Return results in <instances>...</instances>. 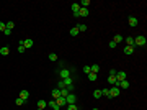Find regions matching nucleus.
Wrapping results in <instances>:
<instances>
[{"label": "nucleus", "mask_w": 147, "mask_h": 110, "mask_svg": "<svg viewBox=\"0 0 147 110\" xmlns=\"http://www.w3.org/2000/svg\"><path fill=\"white\" fill-rule=\"evenodd\" d=\"M83 72H85V74H90V66H83Z\"/></svg>", "instance_id": "34"}, {"label": "nucleus", "mask_w": 147, "mask_h": 110, "mask_svg": "<svg viewBox=\"0 0 147 110\" xmlns=\"http://www.w3.org/2000/svg\"><path fill=\"white\" fill-rule=\"evenodd\" d=\"M113 41H114V43H121V41H123V36H121V35H116V36H114V38H113Z\"/></svg>", "instance_id": "24"}, {"label": "nucleus", "mask_w": 147, "mask_h": 110, "mask_svg": "<svg viewBox=\"0 0 147 110\" xmlns=\"http://www.w3.org/2000/svg\"><path fill=\"white\" fill-rule=\"evenodd\" d=\"M77 28H78V31H85V30H87V25L80 23V25H77Z\"/></svg>", "instance_id": "28"}, {"label": "nucleus", "mask_w": 147, "mask_h": 110, "mask_svg": "<svg viewBox=\"0 0 147 110\" xmlns=\"http://www.w3.org/2000/svg\"><path fill=\"white\" fill-rule=\"evenodd\" d=\"M128 23H129V26H137V23H139V20H137V18H134V16H129Z\"/></svg>", "instance_id": "8"}, {"label": "nucleus", "mask_w": 147, "mask_h": 110, "mask_svg": "<svg viewBox=\"0 0 147 110\" xmlns=\"http://www.w3.org/2000/svg\"><path fill=\"white\" fill-rule=\"evenodd\" d=\"M118 87H121V89H128V87H129V81H128V79H124V81L118 82Z\"/></svg>", "instance_id": "9"}, {"label": "nucleus", "mask_w": 147, "mask_h": 110, "mask_svg": "<svg viewBox=\"0 0 147 110\" xmlns=\"http://www.w3.org/2000/svg\"><path fill=\"white\" fill-rule=\"evenodd\" d=\"M132 53H134V48L132 46H126L124 48V54H132Z\"/></svg>", "instance_id": "20"}, {"label": "nucleus", "mask_w": 147, "mask_h": 110, "mask_svg": "<svg viewBox=\"0 0 147 110\" xmlns=\"http://www.w3.org/2000/svg\"><path fill=\"white\" fill-rule=\"evenodd\" d=\"M146 36L141 35V36H136L134 38V46H146Z\"/></svg>", "instance_id": "1"}, {"label": "nucleus", "mask_w": 147, "mask_h": 110, "mask_svg": "<svg viewBox=\"0 0 147 110\" xmlns=\"http://www.w3.org/2000/svg\"><path fill=\"white\" fill-rule=\"evenodd\" d=\"M59 74H61V77H62V79H67V77H70V71H67V69H62V71L59 72Z\"/></svg>", "instance_id": "12"}, {"label": "nucleus", "mask_w": 147, "mask_h": 110, "mask_svg": "<svg viewBox=\"0 0 147 110\" xmlns=\"http://www.w3.org/2000/svg\"><path fill=\"white\" fill-rule=\"evenodd\" d=\"M49 61H57V54L51 53V54H49Z\"/></svg>", "instance_id": "30"}, {"label": "nucleus", "mask_w": 147, "mask_h": 110, "mask_svg": "<svg viewBox=\"0 0 147 110\" xmlns=\"http://www.w3.org/2000/svg\"><path fill=\"white\" fill-rule=\"evenodd\" d=\"M23 102H25V100H23V99H16V100H15V104H16V105H23Z\"/></svg>", "instance_id": "33"}, {"label": "nucleus", "mask_w": 147, "mask_h": 110, "mask_svg": "<svg viewBox=\"0 0 147 110\" xmlns=\"http://www.w3.org/2000/svg\"><path fill=\"white\" fill-rule=\"evenodd\" d=\"M126 43H128V46H132V48H134V38L128 36V38H126Z\"/></svg>", "instance_id": "21"}, {"label": "nucleus", "mask_w": 147, "mask_h": 110, "mask_svg": "<svg viewBox=\"0 0 147 110\" xmlns=\"http://www.w3.org/2000/svg\"><path fill=\"white\" fill-rule=\"evenodd\" d=\"M18 53H25V46H23V44H20V46H18Z\"/></svg>", "instance_id": "36"}, {"label": "nucleus", "mask_w": 147, "mask_h": 110, "mask_svg": "<svg viewBox=\"0 0 147 110\" xmlns=\"http://www.w3.org/2000/svg\"><path fill=\"white\" fill-rule=\"evenodd\" d=\"M56 104L59 105V109H61V107H66V105H67L66 97H57V99H56Z\"/></svg>", "instance_id": "6"}, {"label": "nucleus", "mask_w": 147, "mask_h": 110, "mask_svg": "<svg viewBox=\"0 0 147 110\" xmlns=\"http://www.w3.org/2000/svg\"><path fill=\"white\" fill-rule=\"evenodd\" d=\"M67 110H78L77 104H72V105H67Z\"/></svg>", "instance_id": "29"}, {"label": "nucleus", "mask_w": 147, "mask_h": 110, "mask_svg": "<svg viewBox=\"0 0 147 110\" xmlns=\"http://www.w3.org/2000/svg\"><path fill=\"white\" fill-rule=\"evenodd\" d=\"M28 97H30V92H28V91H21V92H20V99L28 100Z\"/></svg>", "instance_id": "16"}, {"label": "nucleus", "mask_w": 147, "mask_h": 110, "mask_svg": "<svg viewBox=\"0 0 147 110\" xmlns=\"http://www.w3.org/2000/svg\"><path fill=\"white\" fill-rule=\"evenodd\" d=\"M93 110H98V109H93Z\"/></svg>", "instance_id": "39"}, {"label": "nucleus", "mask_w": 147, "mask_h": 110, "mask_svg": "<svg viewBox=\"0 0 147 110\" xmlns=\"http://www.w3.org/2000/svg\"><path fill=\"white\" fill-rule=\"evenodd\" d=\"M93 97H95V99H101V91H100V89H97V91L93 92Z\"/></svg>", "instance_id": "25"}, {"label": "nucleus", "mask_w": 147, "mask_h": 110, "mask_svg": "<svg viewBox=\"0 0 147 110\" xmlns=\"http://www.w3.org/2000/svg\"><path fill=\"white\" fill-rule=\"evenodd\" d=\"M119 95V87L118 86H113L111 89H110V99H114Z\"/></svg>", "instance_id": "2"}, {"label": "nucleus", "mask_w": 147, "mask_h": 110, "mask_svg": "<svg viewBox=\"0 0 147 110\" xmlns=\"http://www.w3.org/2000/svg\"><path fill=\"white\" fill-rule=\"evenodd\" d=\"M69 94H70V92L67 91V89H61V97H67Z\"/></svg>", "instance_id": "27"}, {"label": "nucleus", "mask_w": 147, "mask_h": 110, "mask_svg": "<svg viewBox=\"0 0 147 110\" xmlns=\"http://www.w3.org/2000/svg\"><path fill=\"white\" fill-rule=\"evenodd\" d=\"M116 69H110V76H116Z\"/></svg>", "instance_id": "37"}, {"label": "nucleus", "mask_w": 147, "mask_h": 110, "mask_svg": "<svg viewBox=\"0 0 147 110\" xmlns=\"http://www.w3.org/2000/svg\"><path fill=\"white\" fill-rule=\"evenodd\" d=\"M90 71H92L93 74H98V71H100V66H98V64H93V66H90Z\"/></svg>", "instance_id": "18"}, {"label": "nucleus", "mask_w": 147, "mask_h": 110, "mask_svg": "<svg viewBox=\"0 0 147 110\" xmlns=\"http://www.w3.org/2000/svg\"><path fill=\"white\" fill-rule=\"evenodd\" d=\"M124 79H128V74H126L124 71H118L116 72V81L121 82V81H124Z\"/></svg>", "instance_id": "4"}, {"label": "nucleus", "mask_w": 147, "mask_h": 110, "mask_svg": "<svg viewBox=\"0 0 147 110\" xmlns=\"http://www.w3.org/2000/svg\"><path fill=\"white\" fill-rule=\"evenodd\" d=\"M87 76H88V79L92 81V82H95V81H97V74H93V72H90V74H87Z\"/></svg>", "instance_id": "26"}, {"label": "nucleus", "mask_w": 147, "mask_h": 110, "mask_svg": "<svg viewBox=\"0 0 147 110\" xmlns=\"http://www.w3.org/2000/svg\"><path fill=\"white\" fill-rule=\"evenodd\" d=\"M88 15H90V10H88V8L80 7V10H78V16H88Z\"/></svg>", "instance_id": "7"}, {"label": "nucleus", "mask_w": 147, "mask_h": 110, "mask_svg": "<svg viewBox=\"0 0 147 110\" xmlns=\"http://www.w3.org/2000/svg\"><path fill=\"white\" fill-rule=\"evenodd\" d=\"M70 35H72V36H77V35H78V28H77V26L70 28Z\"/></svg>", "instance_id": "22"}, {"label": "nucleus", "mask_w": 147, "mask_h": 110, "mask_svg": "<svg viewBox=\"0 0 147 110\" xmlns=\"http://www.w3.org/2000/svg\"><path fill=\"white\" fill-rule=\"evenodd\" d=\"M57 97H61V89L56 87V89H52V100H56Z\"/></svg>", "instance_id": "10"}, {"label": "nucleus", "mask_w": 147, "mask_h": 110, "mask_svg": "<svg viewBox=\"0 0 147 110\" xmlns=\"http://www.w3.org/2000/svg\"><path fill=\"white\" fill-rule=\"evenodd\" d=\"M47 105H49L52 110H61V109H59V105L56 104V100H51V102H47Z\"/></svg>", "instance_id": "17"}, {"label": "nucleus", "mask_w": 147, "mask_h": 110, "mask_svg": "<svg viewBox=\"0 0 147 110\" xmlns=\"http://www.w3.org/2000/svg\"><path fill=\"white\" fill-rule=\"evenodd\" d=\"M66 102H67V105H72V104H77V95L75 94H69L66 97Z\"/></svg>", "instance_id": "3"}, {"label": "nucleus", "mask_w": 147, "mask_h": 110, "mask_svg": "<svg viewBox=\"0 0 147 110\" xmlns=\"http://www.w3.org/2000/svg\"><path fill=\"white\" fill-rule=\"evenodd\" d=\"M38 110H43V109H38Z\"/></svg>", "instance_id": "38"}, {"label": "nucleus", "mask_w": 147, "mask_h": 110, "mask_svg": "<svg viewBox=\"0 0 147 110\" xmlns=\"http://www.w3.org/2000/svg\"><path fill=\"white\" fill-rule=\"evenodd\" d=\"M5 30H7V25L3 21H0V31H5Z\"/></svg>", "instance_id": "32"}, {"label": "nucleus", "mask_w": 147, "mask_h": 110, "mask_svg": "<svg viewBox=\"0 0 147 110\" xmlns=\"http://www.w3.org/2000/svg\"><path fill=\"white\" fill-rule=\"evenodd\" d=\"M46 107H47V102H46V100H43V99H39V100H38V109H46Z\"/></svg>", "instance_id": "11"}, {"label": "nucleus", "mask_w": 147, "mask_h": 110, "mask_svg": "<svg viewBox=\"0 0 147 110\" xmlns=\"http://www.w3.org/2000/svg\"><path fill=\"white\" fill-rule=\"evenodd\" d=\"M108 84H113V86H118L116 76H108Z\"/></svg>", "instance_id": "13"}, {"label": "nucleus", "mask_w": 147, "mask_h": 110, "mask_svg": "<svg viewBox=\"0 0 147 110\" xmlns=\"http://www.w3.org/2000/svg\"><path fill=\"white\" fill-rule=\"evenodd\" d=\"M101 97H108L110 99V89H108V87L101 89Z\"/></svg>", "instance_id": "19"}, {"label": "nucleus", "mask_w": 147, "mask_h": 110, "mask_svg": "<svg viewBox=\"0 0 147 110\" xmlns=\"http://www.w3.org/2000/svg\"><path fill=\"white\" fill-rule=\"evenodd\" d=\"M8 53H10L8 46H2V48H0V54H2V56H8Z\"/></svg>", "instance_id": "15"}, {"label": "nucleus", "mask_w": 147, "mask_h": 110, "mask_svg": "<svg viewBox=\"0 0 147 110\" xmlns=\"http://www.w3.org/2000/svg\"><path fill=\"white\" fill-rule=\"evenodd\" d=\"M70 7H72L74 16H75V18H78V10H80V5H78V3H72V5H70Z\"/></svg>", "instance_id": "5"}, {"label": "nucleus", "mask_w": 147, "mask_h": 110, "mask_svg": "<svg viewBox=\"0 0 147 110\" xmlns=\"http://www.w3.org/2000/svg\"><path fill=\"white\" fill-rule=\"evenodd\" d=\"M78 5H82L83 8H88V5H90V0H82V2H80Z\"/></svg>", "instance_id": "23"}, {"label": "nucleus", "mask_w": 147, "mask_h": 110, "mask_svg": "<svg viewBox=\"0 0 147 110\" xmlns=\"http://www.w3.org/2000/svg\"><path fill=\"white\" fill-rule=\"evenodd\" d=\"M33 39H26V41H25L23 43V46H25V49H30V48H33Z\"/></svg>", "instance_id": "14"}, {"label": "nucleus", "mask_w": 147, "mask_h": 110, "mask_svg": "<svg viewBox=\"0 0 147 110\" xmlns=\"http://www.w3.org/2000/svg\"><path fill=\"white\" fill-rule=\"evenodd\" d=\"M108 46H110V48H116L118 44H116V43H114V41H113V39H111V41H110V43H108Z\"/></svg>", "instance_id": "35"}, {"label": "nucleus", "mask_w": 147, "mask_h": 110, "mask_svg": "<svg viewBox=\"0 0 147 110\" xmlns=\"http://www.w3.org/2000/svg\"><path fill=\"white\" fill-rule=\"evenodd\" d=\"M7 30H13V26H15V25H13V21H7Z\"/></svg>", "instance_id": "31"}]
</instances>
